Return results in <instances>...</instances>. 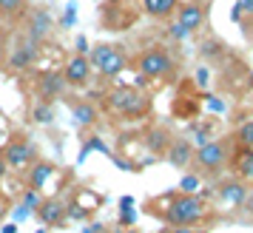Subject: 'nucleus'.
I'll use <instances>...</instances> for the list:
<instances>
[{
  "instance_id": "obj_1",
  "label": "nucleus",
  "mask_w": 253,
  "mask_h": 233,
  "mask_svg": "<svg viewBox=\"0 0 253 233\" xmlns=\"http://www.w3.org/2000/svg\"><path fill=\"white\" fill-rule=\"evenodd\" d=\"M165 205L168 208L162 210V219L171 228H196L205 219V202L199 196H188V194L165 196Z\"/></svg>"
},
{
  "instance_id": "obj_2",
  "label": "nucleus",
  "mask_w": 253,
  "mask_h": 233,
  "mask_svg": "<svg viewBox=\"0 0 253 233\" xmlns=\"http://www.w3.org/2000/svg\"><path fill=\"white\" fill-rule=\"evenodd\" d=\"M105 105H108V111L126 116V119H139V116H145L151 111L148 94L137 91V88H128V85H120V88L105 94Z\"/></svg>"
},
{
  "instance_id": "obj_3",
  "label": "nucleus",
  "mask_w": 253,
  "mask_h": 233,
  "mask_svg": "<svg viewBox=\"0 0 253 233\" xmlns=\"http://www.w3.org/2000/svg\"><path fill=\"white\" fill-rule=\"evenodd\" d=\"M88 63H91V69H97L103 77H117V74L126 71L128 54H126V48L117 46V43H100V46L91 48Z\"/></svg>"
},
{
  "instance_id": "obj_4",
  "label": "nucleus",
  "mask_w": 253,
  "mask_h": 233,
  "mask_svg": "<svg viewBox=\"0 0 253 233\" xmlns=\"http://www.w3.org/2000/svg\"><path fill=\"white\" fill-rule=\"evenodd\" d=\"M0 159L6 162L9 171H26L32 162H37V148L29 137H17V140L6 142V148L0 151Z\"/></svg>"
},
{
  "instance_id": "obj_5",
  "label": "nucleus",
  "mask_w": 253,
  "mask_h": 233,
  "mask_svg": "<svg viewBox=\"0 0 253 233\" xmlns=\"http://www.w3.org/2000/svg\"><path fill=\"white\" fill-rule=\"evenodd\" d=\"M137 69L142 77H148V80H162V77H168L173 71V57L165 51V48L154 46L148 51H142L137 60Z\"/></svg>"
},
{
  "instance_id": "obj_6",
  "label": "nucleus",
  "mask_w": 253,
  "mask_h": 233,
  "mask_svg": "<svg viewBox=\"0 0 253 233\" xmlns=\"http://www.w3.org/2000/svg\"><path fill=\"white\" fill-rule=\"evenodd\" d=\"M54 32V20H51V14L46 9H26L23 14V35L29 40H35L37 46L40 43H46L48 37Z\"/></svg>"
},
{
  "instance_id": "obj_7",
  "label": "nucleus",
  "mask_w": 253,
  "mask_h": 233,
  "mask_svg": "<svg viewBox=\"0 0 253 233\" xmlns=\"http://www.w3.org/2000/svg\"><path fill=\"white\" fill-rule=\"evenodd\" d=\"M37 57H40V46H37L35 40H29L26 35H20L17 37V43L9 46L6 66H9L12 71H29L37 63Z\"/></svg>"
},
{
  "instance_id": "obj_8",
  "label": "nucleus",
  "mask_w": 253,
  "mask_h": 233,
  "mask_svg": "<svg viewBox=\"0 0 253 233\" xmlns=\"http://www.w3.org/2000/svg\"><path fill=\"white\" fill-rule=\"evenodd\" d=\"M60 71H63V80H66L69 88H83V85H88V80H91V63H88V54H71Z\"/></svg>"
},
{
  "instance_id": "obj_9",
  "label": "nucleus",
  "mask_w": 253,
  "mask_h": 233,
  "mask_svg": "<svg viewBox=\"0 0 253 233\" xmlns=\"http://www.w3.org/2000/svg\"><path fill=\"white\" fill-rule=\"evenodd\" d=\"M194 159L199 162V168H205V171H219L222 165L228 162V148H225L222 140H211V142H205V145L196 148Z\"/></svg>"
},
{
  "instance_id": "obj_10",
  "label": "nucleus",
  "mask_w": 253,
  "mask_h": 233,
  "mask_svg": "<svg viewBox=\"0 0 253 233\" xmlns=\"http://www.w3.org/2000/svg\"><path fill=\"white\" fill-rule=\"evenodd\" d=\"M66 80H63V71H43L40 77H37V97H40V103H51V100H57L66 94Z\"/></svg>"
},
{
  "instance_id": "obj_11",
  "label": "nucleus",
  "mask_w": 253,
  "mask_h": 233,
  "mask_svg": "<svg viewBox=\"0 0 253 233\" xmlns=\"http://www.w3.org/2000/svg\"><path fill=\"white\" fill-rule=\"evenodd\" d=\"M57 174V165L48 162V159H37L26 168V188H32V191H43V188L54 179Z\"/></svg>"
},
{
  "instance_id": "obj_12",
  "label": "nucleus",
  "mask_w": 253,
  "mask_h": 233,
  "mask_svg": "<svg viewBox=\"0 0 253 233\" xmlns=\"http://www.w3.org/2000/svg\"><path fill=\"white\" fill-rule=\"evenodd\" d=\"M35 216L43 222L46 228H57V225H63V222H66V205H63L57 196L40 199V205L35 208Z\"/></svg>"
},
{
  "instance_id": "obj_13",
  "label": "nucleus",
  "mask_w": 253,
  "mask_h": 233,
  "mask_svg": "<svg viewBox=\"0 0 253 233\" xmlns=\"http://www.w3.org/2000/svg\"><path fill=\"white\" fill-rule=\"evenodd\" d=\"M176 23L191 35V32H196L199 26L205 23V9H202L199 3H179V9H176Z\"/></svg>"
},
{
  "instance_id": "obj_14",
  "label": "nucleus",
  "mask_w": 253,
  "mask_h": 233,
  "mask_svg": "<svg viewBox=\"0 0 253 233\" xmlns=\"http://www.w3.org/2000/svg\"><path fill=\"white\" fill-rule=\"evenodd\" d=\"M165 159H168L173 168H185V165H191V159H194V148H191V142L188 140H171L168 151H165Z\"/></svg>"
},
{
  "instance_id": "obj_15",
  "label": "nucleus",
  "mask_w": 253,
  "mask_h": 233,
  "mask_svg": "<svg viewBox=\"0 0 253 233\" xmlns=\"http://www.w3.org/2000/svg\"><path fill=\"white\" fill-rule=\"evenodd\" d=\"M139 3H142V12L154 20H168L179 9V0H139Z\"/></svg>"
},
{
  "instance_id": "obj_16",
  "label": "nucleus",
  "mask_w": 253,
  "mask_h": 233,
  "mask_svg": "<svg viewBox=\"0 0 253 233\" xmlns=\"http://www.w3.org/2000/svg\"><path fill=\"white\" fill-rule=\"evenodd\" d=\"M29 9V0H0V20L3 23H17Z\"/></svg>"
},
{
  "instance_id": "obj_17",
  "label": "nucleus",
  "mask_w": 253,
  "mask_h": 233,
  "mask_svg": "<svg viewBox=\"0 0 253 233\" xmlns=\"http://www.w3.org/2000/svg\"><path fill=\"white\" fill-rule=\"evenodd\" d=\"M233 171L242 179H253V148H245L242 145L239 151L233 154Z\"/></svg>"
},
{
  "instance_id": "obj_18",
  "label": "nucleus",
  "mask_w": 253,
  "mask_h": 233,
  "mask_svg": "<svg viewBox=\"0 0 253 233\" xmlns=\"http://www.w3.org/2000/svg\"><path fill=\"white\" fill-rule=\"evenodd\" d=\"M219 194H222V199L228 202L230 208H239V205H245V199H248V191H245V185L242 182H225V185L219 188Z\"/></svg>"
},
{
  "instance_id": "obj_19",
  "label": "nucleus",
  "mask_w": 253,
  "mask_h": 233,
  "mask_svg": "<svg viewBox=\"0 0 253 233\" xmlns=\"http://www.w3.org/2000/svg\"><path fill=\"white\" fill-rule=\"evenodd\" d=\"M71 111H74V119H77V125H94L97 122V108L91 103H74L71 105Z\"/></svg>"
},
{
  "instance_id": "obj_20",
  "label": "nucleus",
  "mask_w": 253,
  "mask_h": 233,
  "mask_svg": "<svg viewBox=\"0 0 253 233\" xmlns=\"http://www.w3.org/2000/svg\"><path fill=\"white\" fill-rule=\"evenodd\" d=\"M145 142H148V148L154 154H165L168 151V145H171V137H168V131L165 128H154V131H148Z\"/></svg>"
},
{
  "instance_id": "obj_21",
  "label": "nucleus",
  "mask_w": 253,
  "mask_h": 233,
  "mask_svg": "<svg viewBox=\"0 0 253 233\" xmlns=\"http://www.w3.org/2000/svg\"><path fill=\"white\" fill-rule=\"evenodd\" d=\"M32 116H35V122H40V125H51L54 122V108H51V103H37L32 108Z\"/></svg>"
},
{
  "instance_id": "obj_22",
  "label": "nucleus",
  "mask_w": 253,
  "mask_h": 233,
  "mask_svg": "<svg viewBox=\"0 0 253 233\" xmlns=\"http://www.w3.org/2000/svg\"><path fill=\"white\" fill-rule=\"evenodd\" d=\"M196 191H199V176H196V174H185L182 182H179V194L196 196Z\"/></svg>"
},
{
  "instance_id": "obj_23",
  "label": "nucleus",
  "mask_w": 253,
  "mask_h": 233,
  "mask_svg": "<svg viewBox=\"0 0 253 233\" xmlns=\"http://www.w3.org/2000/svg\"><path fill=\"white\" fill-rule=\"evenodd\" d=\"M37 205H40V191H32V188H26V191H23V205H20V208L35 210Z\"/></svg>"
},
{
  "instance_id": "obj_24",
  "label": "nucleus",
  "mask_w": 253,
  "mask_h": 233,
  "mask_svg": "<svg viewBox=\"0 0 253 233\" xmlns=\"http://www.w3.org/2000/svg\"><path fill=\"white\" fill-rule=\"evenodd\" d=\"M239 142L245 145V148H253V119L245 122V125L239 128Z\"/></svg>"
},
{
  "instance_id": "obj_25",
  "label": "nucleus",
  "mask_w": 253,
  "mask_h": 233,
  "mask_svg": "<svg viewBox=\"0 0 253 233\" xmlns=\"http://www.w3.org/2000/svg\"><path fill=\"white\" fill-rule=\"evenodd\" d=\"M6 57H9V37L6 32H0V66H6Z\"/></svg>"
},
{
  "instance_id": "obj_26",
  "label": "nucleus",
  "mask_w": 253,
  "mask_h": 233,
  "mask_svg": "<svg viewBox=\"0 0 253 233\" xmlns=\"http://www.w3.org/2000/svg\"><path fill=\"white\" fill-rule=\"evenodd\" d=\"M134 219H137V213H134L131 208H123V210H120V222H123V225H134Z\"/></svg>"
},
{
  "instance_id": "obj_27",
  "label": "nucleus",
  "mask_w": 253,
  "mask_h": 233,
  "mask_svg": "<svg viewBox=\"0 0 253 233\" xmlns=\"http://www.w3.org/2000/svg\"><path fill=\"white\" fill-rule=\"evenodd\" d=\"M171 35L176 37V40H185V37H188V32H185L179 23H173V26H171Z\"/></svg>"
},
{
  "instance_id": "obj_28",
  "label": "nucleus",
  "mask_w": 253,
  "mask_h": 233,
  "mask_svg": "<svg viewBox=\"0 0 253 233\" xmlns=\"http://www.w3.org/2000/svg\"><path fill=\"white\" fill-rule=\"evenodd\" d=\"M196 82H199V85H205V82H208V69H205V66H202V69H196Z\"/></svg>"
},
{
  "instance_id": "obj_29",
  "label": "nucleus",
  "mask_w": 253,
  "mask_h": 233,
  "mask_svg": "<svg viewBox=\"0 0 253 233\" xmlns=\"http://www.w3.org/2000/svg\"><path fill=\"white\" fill-rule=\"evenodd\" d=\"M202 54H205V57H211V54H219V43H208Z\"/></svg>"
},
{
  "instance_id": "obj_30",
  "label": "nucleus",
  "mask_w": 253,
  "mask_h": 233,
  "mask_svg": "<svg viewBox=\"0 0 253 233\" xmlns=\"http://www.w3.org/2000/svg\"><path fill=\"white\" fill-rule=\"evenodd\" d=\"M88 51V43H85V37H77V54H85Z\"/></svg>"
},
{
  "instance_id": "obj_31",
  "label": "nucleus",
  "mask_w": 253,
  "mask_h": 233,
  "mask_svg": "<svg viewBox=\"0 0 253 233\" xmlns=\"http://www.w3.org/2000/svg\"><path fill=\"white\" fill-rule=\"evenodd\" d=\"M83 233H105V228H103V225H97V222H94V225H88V228H85Z\"/></svg>"
},
{
  "instance_id": "obj_32",
  "label": "nucleus",
  "mask_w": 253,
  "mask_h": 233,
  "mask_svg": "<svg viewBox=\"0 0 253 233\" xmlns=\"http://www.w3.org/2000/svg\"><path fill=\"white\" fill-rule=\"evenodd\" d=\"M208 103H211V108H213V111H225V103H222V100H213V97H211Z\"/></svg>"
},
{
  "instance_id": "obj_33",
  "label": "nucleus",
  "mask_w": 253,
  "mask_h": 233,
  "mask_svg": "<svg viewBox=\"0 0 253 233\" xmlns=\"http://www.w3.org/2000/svg\"><path fill=\"white\" fill-rule=\"evenodd\" d=\"M239 9H242V14H245V12H253V0H242Z\"/></svg>"
},
{
  "instance_id": "obj_34",
  "label": "nucleus",
  "mask_w": 253,
  "mask_h": 233,
  "mask_svg": "<svg viewBox=\"0 0 253 233\" xmlns=\"http://www.w3.org/2000/svg\"><path fill=\"white\" fill-rule=\"evenodd\" d=\"M245 205H248V213H251V219H253V194H248V199H245Z\"/></svg>"
},
{
  "instance_id": "obj_35",
  "label": "nucleus",
  "mask_w": 253,
  "mask_h": 233,
  "mask_svg": "<svg viewBox=\"0 0 253 233\" xmlns=\"http://www.w3.org/2000/svg\"><path fill=\"white\" fill-rule=\"evenodd\" d=\"M171 233H199V231H194V228H173Z\"/></svg>"
},
{
  "instance_id": "obj_36",
  "label": "nucleus",
  "mask_w": 253,
  "mask_h": 233,
  "mask_svg": "<svg viewBox=\"0 0 253 233\" xmlns=\"http://www.w3.org/2000/svg\"><path fill=\"white\" fill-rule=\"evenodd\" d=\"M6 171H9V168H6V162H3V159H0V182H3V176H6Z\"/></svg>"
},
{
  "instance_id": "obj_37",
  "label": "nucleus",
  "mask_w": 253,
  "mask_h": 233,
  "mask_svg": "<svg viewBox=\"0 0 253 233\" xmlns=\"http://www.w3.org/2000/svg\"><path fill=\"white\" fill-rule=\"evenodd\" d=\"M3 233H17V228H14V225H6V228H3Z\"/></svg>"
},
{
  "instance_id": "obj_38",
  "label": "nucleus",
  "mask_w": 253,
  "mask_h": 233,
  "mask_svg": "<svg viewBox=\"0 0 253 233\" xmlns=\"http://www.w3.org/2000/svg\"><path fill=\"white\" fill-rule=\"evenodd\" d=\"M251 82H253V74H251Z\"/></svg>"
},
{
  "instance_id": "obj_39",
  "label": "nucleus",
  "mask_w": 253,
  "mask_h": 233,
  "mask_svg": "<svg viewBox=\"0 0 253 233\" xmlns=\"http://www.w3.org/2000/svg\"><path fill=\"white\" fill-rule=\"evenodd\" d=\"M131 233H134V231H131Z\"/></svg>"
}]
</instances>
